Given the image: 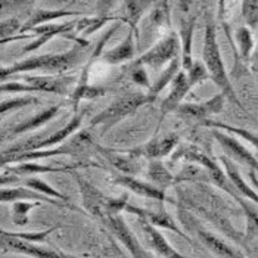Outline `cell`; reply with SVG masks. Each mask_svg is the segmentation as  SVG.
Returning <instances> with one entry per match:
<instances>
[{"instance_id": "cell-1", "label": "cell", "mask_w": 258, "mask_h": 258, "mask_svg": "<svg viewBox=\"0 0 258 258\" xmlns=\"http://www.w3.org/2000/svg\"><path fill=\"white\" fill-rule=\"evenodd\" d=\"M87 47L84 44H76L71 47L68 52L62 53H46V55H37V56H30L22 60H17L15 63L9 67H2L0 68V79L2 81H6L14 76L25 74V73H47L52 76H62L74 68H77L87 53Z\"/></svg>"}, {"instance_id": "cell-2", "label": "cell", "mask_w": 258, "mask_h": 258, "mask_svg": "<svg viewBox=\"0 0 258 258\" xmlns=\"http://www.w3.org/2000/svg\"><path fill=\"white\" fill-rule=\"evenodd\" d=\"M202 62L207 67V71L210 74V80L220 89V92L226 96L232 103H235L242 112H245L238 95L233 89V84L230 83L229 74L226 71L223 56L220 52L219 41H217V31L216 25L208 22L205 27V34H204V47H202Z\"/></svg>"}, {"instance_id": "cell-3", "label": "cell", "mask_w": 258, "mask_h": 258, "mask_svg": "<svg viewBox=\"0 0 258 258\" xmlns=\"http://www.w3.org/2000/svg\"><path fill=\"white\" fill-rule=\"evenodd\" d=\"M96 143L93 142V138L89 132V128L80 130L76 135H73L68 142H63L59 146L49 148V149H39V151H31V152H22L15 155H2V165L8 164H20L27 161H37L43 158H52V157H59V155H70L76 157L80 154H86L90 149H96Z\"/></svg>"}, {"instance_id": "cell-4", "label": "cell", "mask_w": 258, "mask_h": 258, "mask_svg": "<svg viewBox=\"0 0 258 258\" xmlns=\"http://www.w3.org/2000/svg\"><path fill=\"white\" fill-rule=\"evenodd\" d=\"M149 98L146 93H128L124 95L118 99H115L112 103H109L103 111L96 114L90 119V127H102L100 135L103 136L106 132H109L115 124L121 122L128 115L135 114L139 108L149 105Z\"/></svg>"}, {"instance_id": "cell-5", "label": "cell", "mask_w": 258, "mask_h": 258, "mask_svg": "<svg viewBox=\"0 0 258 258\" xmlns=\"http://www.w3.org/2000/svg\"><path fill=\"white\" fill-rule=\"evenodd\" d=\"M77 25V20L68 21V22H60V24H43L37 27H31L28 30H25L22 34H33L36 36V39L31 40L27 46H24V49L21 50V55H28L36 52L41 46H44L47 41L53 39V37H65V39L76 41V44H84L89 46V41L81 37L74 36V30Z\"/></svg>"}, {"instance_id": "cell-6", "label": "cell", "mask_w": 258, "mask_h": 258, "mask_svg": "<svg viewBox=\"0 0 258 258\" xmlns=\"http://www.w3.org/2000/svg\"><path fill=\"white\" fill-rule=\"evenodd\" d=\"M181 53V44L180 36L176 31L168 33L164 39L155 43L149 50L142 53L138 59L130 62L128 67H151L152 70H159L164 65H168L176 58H179Z\"/></svg>"}, {"instance_id": "cell-7", "label": "cell", "mask_w": 258, "mask_h": 258, "mask_svg": "<svg viewBox=\"0 0 258 258\" xmlns=\"http://www.w3.org/2000/svg\"><path fill=\"white\" fill-rule=\"evenodd\" d=\"M11 79H15L17 81H24V83L30 84L37 93H53V95H59V96L71 95L70 93L71 86L77 84V81H79V79H76V76H68V74H62V76L18 74V76L11 77Z\"/></svg>"}, {"instance_id": "cell-8", "label": "cell", "mask_w": 258, "mask_h": 258, "mask_svg": "<svg viewBox=\"0 0 258 258\" xmlns=\"http://www.w3.org/2000/svg\"><path fill=\"white\" fill-rule=\"evenodd\" d=\"M186 161V162H192V164H198L204 170H207L210 173V181L211 183H217L220 179H223L226 174L223 173L221 167L214 161L210 158L201 148L192 145V143H186V145H179L176 148V151L171 154V161Z\"/></svg>"}, {"instance_id": "cell-9", "label": "cell", "mask_w": 258, "mask_h": 258, "mask_svg": "<svg viewBox=\"0 0 258 258\" xmlns=\"http://www.w3.org/2000/svg\"><path fill=\"white\" fill-rule=\"evenodd\" d=\"M180 145V139L177 135H168L161 139H152L146 142L145 145H140L132 149H121L124 154L130 155L132 158H146V159H159L171 155L176 148Z\"/></svg>"}, {"instance_id": "cell-10", "label": "cell", "mask_w": 258, "mask_h": 258, "mask_svg": "<svg viewBox=\"0 0 258 258\" xmlns=\"http://www.w3.org/2000/svg\"><path fill=\"white\" fill-rule=\"evenodd\" d=\"M106 227L115 235V238L124 245V248L130 252L133 258H154L149 251H146L136 238V235L130 230V227L125 224V220L121 214L109 216L103 219Z\"/></svg>"}, {"instance_id": "cell-11", "label": "cell", "mask_w": 258, "mask_h": 258, "mask_svg": "<svg viewBox=\"0 0 258 258\" xmlns=\"http://www.w3.org/2000/svg\"><path fill=\"white\" fill-rule=\"evenodd\" d=\"M213 136L219 142V145L229 158L235 159L240 165H245L249 170H254L258 173V159L236 138H232L226 135L223 130L220 132L217 128H213Z\"/></svg>"}, {"instance_id": "cell-12", "label": "cell", "mask_w": 258, "mask_h": 258, "mask_svg": "<svg viewBox=\"0 0 258 258\" xmlns=\"http://www.w3.org/2000/svg\"><path fill=\"white\" fill-rule=\"evenodd\" d=\"M0 198L2 202H17V201H33V202H44V204H50V205H55V207H60V208H68V210H73V211H79V207L73 205L71 202H63L60 199L52 198V197H47L44 194H40L37 190H33L27 186H22V187H3L2 192H0Z\"/></svg>"}, {"instance_id": "cell-13", "label": "cell", "mask_w": 258, "mask_h": 258, "mask_svg": "<svg viewBox=\"0 0 258 258\" xmlns=\"http://www.w3.org/2000/svg\"><path fill=\"white\" fill-rule=\"evenodd\" d=\"M71 174L74 176V179L77 181L80 187V194L83 198V205L84 208L95 217L105 219L106 217V207H108V201L109 197L103 195L98 187H95L92 183H89L87 180H84L77 173L71 171Z\"/></svg>"}, {"instance_id": "cell-14", "label": "cell", "mask_w": 258, "mask_h": 258, "mask_svg": "<svg viewBox=\"0 0 258 258\" xmlns=\"http://www.w3.org/2000/svg\"><path fill=\"white\" fill-rule=\"evenodd\" d=\"M224 100L226 96L220 92L216 96H213L211 99L198 102V103H181L179 108L176 109V112L180 115L189 117L192 119H199V121H205L208 117L220 114L224 108Z\"/></svg>"}, {"instance_id": "cell-15", "label": "cell", "mask_w": 258, "mask_h": 258, "mask_svg": "<svg viewBox=\"0 0 258 258\" xmlns=\"http://www.w3.org/2000/svg\"><path fill=\"white\" fill-rule=\"evenodd\" d=\"M0 235H2V248H3V251H12V252H18V254H24V255H28V257L33 258H63L62 252H56V251H52V249L36 246L34 242H28V240L8 236L5 232H2Z\"/></svg>"}, {"instance_id": "cell-16", "label": "cell", "mask_w": 258, "mask_h": 258, "mask_svg": "<svg viewBox=\"0 0 258 258\" xmlns=\"http://www.w3.org/2000/svg\"><path fill=\"white\" fill-rule=\"evenodd\" d=\"M194 89L190 80L187 77V73L180 71L177 77L173 81V87L168 93V96L162 100L161 103V117L159 119L165 118V115H168L170 112L176 111L180 105L183 103V99L189 95V92Z\"/></svg>"}, {"instance_id": "cell-17", "label": "cell", "mask_w": 258, "mask_h": 258, "mask_svg": "<svg viewBox=\"0 0 258 258\" xmlns=\"http://www.w3.org/2000/svg\"><path fill=\"white\" fill-rule=\"evenodd\" d=\"M99 167L98 164L93 162H77V164H71V165H63V167H50V165H40L33 161H27V162H20L18 165H11V167H3L5 173L14 174L17 177L20 176H31V174H40V173H71L79 167Z\"/></svg>"}, {"instance_id": "cell-18", "label": "cell", "mask_w": 258, "mask_h": 258, "mask_svg": "<svg viewBox=\"0 0 258 258\" xmlns=\"http://www.w3.org/2000/svg\"><path fill=\"white\" fill-rule=\"evenodd\" d=\"M114 183L118 184V186H122L124 189L139 195L142 198L152 199V201H158V202L167 201L165 192L162 189H159L158 186H155L154 183H148V181L136 179L135 176L119 174L114 179Z\"/></svg>"}, {"instance_id": "cell-19", "label": "cell", "mask_w": 258, "mask_h": 258, "mask_svg": "<svg viewBox=\"0 0 258 258\" xmlns=\"http://www.w3.org/2000/svg\"><path fill=\"white\" fill-rule=\"evenodd\" d=\"M140 226H142V230L145 233V236L148 239V243L151 246V249H154L158 255L164 258H192V257H186L183 254L177 252L170 243L168 240L164 238V235L158 230L157 226L151 224L148 220L139 219Z\"/></svg>"}, {"instance_id": "cell-20", "label": "cell", "mask_w": 258, "mask_h": 258, "mask_svg": "<svg viewBox=\"0 0 258 258\" xmlns=\"http://www.w3.org/2000/svg\"><path fill=\"white\" fill-rule=\"evenodd\" d=\"M124 11L119 17L124 24H128L130 30L139 37V22L149 9H154L161 0H122Z\"/></svg>"}, {"instance_id": "cell-21", "label": "cell", "mask_w": 258, "mask_h": 258, "mask_svg": "<svg viewBox=\"0 0 258 258\" xmlns=\"http://www.w3.org/2000/svg\"><path fill=\"white\" fill-rule=\"evenodd\" d=\"M136 34L135 31H128L127 37L118 43L115 47L103 52L102 55V60L106 62L108 65H121L124 62H130L135 56L136 52Z\"/></svg>"}, {"instance_id": "cell-22", "label": "cell", "mask_w": 258, "mask_h": 258, "mask_svg": "<svg viewBox=\"0 0 258 258\" xmlns=\"http://www.w3.org/2000/svg\"><path fill=\"white\" fill-rule=\"evenodd\" d=\"M96 151H98L100 155L106 159L114 168H117L121 174L135 176L136 173H139L140 167L139 164H138V159L132 158L130 155L124 154L121 149H108V148L96 146Z\"/></svg>"}, {"instance_id": "cell-23", "label": "cell", "mask_w": 258, "mask_h": 258, "mask_svg": "<svg viewBox=\"0 0 258 258\" xmlns=\"http://www.w3.org/2000/svg\"><path fill=\"white\" fill-rule=\"evenodd\" d=\"M220 161H221V164H223V167L226 170L227 177L232 181V184L235 186L239 197L248 199V201H252L254 204L258 205V192L254 187H251L248 183H245V180L239 173L238 167L233 164V159H230L227 155H223V157H220Z\"/></svg>"}, {"instance_id": "cell-24", "label": "cell", "mask_w": 258, "mask_h": 258, "mask_svg": "<svg viewBox=\"0 0 258 258\" xmlns=\"http://www.w3.org/2000/svg\"><path fill=\"white\" fill-rule=\"evenodd\" d=\"M83 17V14L79 11H70V9H36L31 17L24 22L21 33H24L25 30L31 28V27H37L43 24H50L53 21L60 20V18H67V17Z\"/></svg>"}, {"instance_id": "cell-25", "label": "cell", "mask_w": 258, "mask_h": 258, "mask_svg": "<svg viewBox=\"0 0 258 258\" xmlns=\"http://www.w3.org/2000/svg\"><path fill=\"white\" fill-rule=\"evenodd\" d=\"M60 103H58V105H52V106H49V108L40 111L39 114H36V115L27 118L25 121H22L18 125H15V127L11 130L9 136H20V135L27 133V132H34V130H37L41 125L47 124L49 121H52V119L55 118V117L58 115Z\"/></svg>"}, {"instance_id": "cell-26", "label": "cell", "mask_w": 258, "mask_h": 258, "mask_svg": "<svg viewBox=\"0 0 258 258\" xmlns=\"http://www.w3.org/2000/svg\"><path fill=\"white\" fill-rule=\"evenodd\" d=\"M194 33H195V18L190 17L187 20H181L180 25V44H181V67L183 71H189L194 65L192 58V43H194Z\"/></svg>"}, {"instance_id": "cell-27", "label": "cell", "mask_w": 258, "mask_h": 258, "mask_svg": "<svg viewBox=\"0 0 258 258\" xmlns=\"http://www.w3.org/2000/svg\"><path fill=\"white\" fill-rule=\"evenodd\" d=\"M181 68H183V67H181V58L179 56V58L171 60V62L162 70L161 76L152 83V86L149 87V90H148V93H146L151 103H154V102L157 100V98H158L159 93H161L170 83L174 81V79L177 77V74L181 71Z\"/></svg>"}, {"instance_id": "cell-28", "label": "cell", "mask_w": 258, "mask_h": 258, "mask_svg": "<svg viewBox=\"0 0 258 258\" xmlns=\"http://www.w3.org/2000/svg\"><path fill=\"white\" fill-rule=\"evenodd\" d=\"M198 235L201 240L208 246L210 251H213L216 255L221 258H246L242 255L238 249H235L233 246H230L229 243H226L223 239L217 238L216 235L205 232V230H198Z\"/></svg>"}, {"instance_id": "cell-29", "label": "cell", "mask_w": 258, "mask_h": 258, "mask_svg": "<svg viewBox=\"0 0 258 258\" xmlns=\"http://www.w3.org/2000/svg\"><path fill=\"white\" fill-rule=\"evenodd\" d=\"M109 21H121L119 17H108V15H98V17H80L77 20V25H76V33L77 36L84 39L92 36L93 33H96L100 30L106 22Z\"/></svg>"}, {"instance_id": "cell-30", "label": "cell", "mask_w": 258, "mask_h": 258, "mask_svg": "<svg viewBox=\"0 0 258 258\" xmlns=\"http://www.w3.org/2000/svg\"><path fill=\"white\" fill-rule=\"evenodd\" d=\"M143 220H148L151 224H154V226H157V227H162V229H167V230H171V232H174L176 235H179L183 239H186L189 243H192V239L189 238V236H186V233L184 232H181L179 227H177V224L174 223V220L170 217V214L162 208L161 211H149V210H146L145 211V216L142 217Z\"/></svg>"}, {"instance_id": "cell-31", "label": "cell", "mask_w": 258, "mask_h": 258, "mask_svg": "<svg viewBox=\"0 0 258 258\" xmlns=\"http://www.w3.org/2000/svg\"><path fill=\"white\" fill-rule=\"evenodd\" d=\"M148 177L152 180V183L155 186H158L159 189L165 190L170 186L176 184V176H173L162 162H159L158 159H152L149 167H148Z\"/></svg>"}, {"instance_id": "cell-32", "label": "cell", "mask_w": 258, "mask_h": 258, "mask_svg": "<svg viewBox=\"0 0 258 258\" xmlns=\"http://www.w3.org/2000/svg\"><path fill=\"white\" fill-rule=\"evenodd\" d=\"M106 89L102 86H93V84H87V86H76L70 95V102L74 108L76 112H79L80 102L83 100H92L98 99L105 96Z\"/></svg>"}, {"instance_id": "cell-33", "label": "cell", "mask_w": 258, "mask_h": 258, "mask_svg": "<svg viewBox=\"0 0 258 258\" xmlns=\"http://www.w3.org/2000/svg\"><path fill=\"white\" fill-rule=\"evenodd\" d=\"M236 41H238V50L240 59L248 62L252 58V53L255 50V41L249 27L242 25L236 30Z\"/></svg>"}, {"instance_id": "cell-34", "label": "cell", "mask_w": 258, "mask_h": 258, "mask_svg": "<svg viewBox=\"0 0 258 258\" xmlns=\"http://www.w3.org/2000/svg\"><path fill=\"white\" fill-rule=\"evenodd\" d=\"M202 124L205 127H210V128H217V130H224L227 133H233V135H236L239 138L245 139V142L251 143L258 151V135L251 133L249 130L235 127V125H229V124H224V122H220V121H213V119H205V121H202Z\"/></svg>"}, {"instance_id": "cell-35", "label": "cell", "mask_w": 258, "mask_h": 258, "mask_svg": "<svg viewBox=\"0 0 258 258\" xmlns=\"http://www.w3.org/2000/svg\"><path fill=\"white\" fill-rule=\"evenodd\" d=\"M236 202L240 205V208L243 210L245 217H246V232H245L243 238H245V240L255 238V236H258V211L242 197H239Z\"/></svg>"}, {"instance_id": "cell-36", "label": "cell", "mask_w": 258, "mask_h": 258, "mask_svg": "<svg viewBox=\"0 0 258 258\" xmlns=\"http://www.w3.org/2000/svg\"><path fill=\"white\" fill-rule=\"evenodd\" d=\"M151 25L155 30H164L171 25V15H170V5L168 0H161L158 5L151 12Z\"/></svg>"}, {"instance_id": "cell-37", "label": "cell", "mask_w": 258, "mask_h": 258, "mask_svg": "<svg viewBox=\"0 0 258 258\" xmlns=\"http://www.w3.org/2000/svg\"><path fill=\"white\" fill-rule=\"evenodd\" d=\"M22 184L27 186V187H30V189H33V190H37L40 194H44V195H47V197L60 199V201H63V202H70V198H68V197H65L63 194H60L56 189H53L52 186H49L44 180L37 179V177H30V179L22 180Z\"/></svg>"}, {"instance_id": "cell-38", "label": "cell", "mask_w": 258, "mask_h": 258, "mask_svg": "<svg viewBox=\"0 0 258 258\" xmlns=\"http://www.w3.org/2000/svg\"><path fill=\"white\" fill-rule=\"evenodd\" d=\"M41 202H25V201H17L12 204V223L17 226H25L28 223V213L39 207Z\"/></svg>"}, {"instance_id": "cell-39", "label": "cell", "mask_w": 258, "mask_h": 258, "mask_svg": "<svg viewBox=\"0 0 258 258\" xmlns=\"http://www.w3.org/2000/svg\"><path fill=\"white\" fill-rule=\"evenodd\" d=\"M242 17L249 28L258 27V0H242Z\"/></svg>"}, {"instance_id": "cell-40", "label": "cell", "mask_w": 258, "mask_h": 258, "mask_svg": "<svg viewBox=\"0 0 258 258\" xmlns=\"http://www.w3.org/2000/svg\"><path fill=\"white\" fill-rule=\"evenodd\" d=\"M33 103H39V99L37 98H33V96H21V98L3 100L0 103V114L5 115L6 112L17 111V109H21V108L28 106V105H33Z\"/></svg>"}, {"instance_id": "cell-41", "label": "cell", "mask_w": 258, "mask_h": 258, "mask_svg": "<svg viewBox=\"0 0 258 258\" xmlns=\"http://www.w3.org/2000/svg\"><path fill=\"white\" fill-rule=\"evenodd\" d=\"M58 227H59V226L46 229L44 232H34V233H28V232H6V230H2V232H5L8 236L22 239V240H28V242H43L49 235H52Z\"/></svg>"}, {"instance_id": "cell-42", "label": "cell", "mask_w": 258, "mask_h": 258, "mask_svg": "<svg viewBox=\"0 0 258 258\" xmlns=\"http://www.w3.org/2000/svg\"><path fill=\"white\" fill-rule=\"evenodd\" d=\"M187 77L190 80L192 86H198V84H202L204 81L210 80V74L207 71V67L204 65V62H199V60H195L192 68L187 71Z\"/></svg>"}, {"instance_id": "cell-43", "label": "cell", "mask_w": 258, "mask_h": 258, "mask_svg": "<svg viewBox=\"0 0 258 258\" xmlns=\"http://www.w3.org/2000/svg\"><path fill=\"white\" fill-rule=\"evenodd\" d=\"M24 24H21L18 18H8L2 21L0 24V33H2V40L14 37V34L20 33Z\"/></svg>"}, {"instance_id": "cell-44", "label": "cell", "mask_w": 258, "mask_h": 258, "mask_svg": "<svg viewBox=\"0 0 258 258\" xmlns=\"http://www.w3.org/2000/svg\"><path fill=\"white\" fill-rule=\"evenodd\" d=\"M128 71H130V80L135 84H138L140 87H145V89H149L151 87L148 73L145 71L143 67H128Z\"/></svg>"}, {"instance_id": "cell-45", "label": "cell", "mask_w": 258, "mask_h": 258, "mask_svg": "<svg viewBox=\"0 0 258 258\" xmlns=\"http://www.w3.org/2000/svg\"><path fill=\"white\" fill-rule=\"evenodd\" d=\"M30 3H34V0H2V9L3 11H6V8L17 9L21 6H27Z\"/></svg>"}, {"instance_id": "cell-46", "label": "cell", "mask_w": 258, "mask_h": 258, "mask_svg": "<svg viewBox=\"0 0 258 258\" xmlns=\"http://www.w3.org/2000/svg\"><path fill=\"white\" fill-rule=\"evenodd\" d=\"M251 67H252V71H254V76H255V80H257V95H258V43L255 46V50L252 53V58H251Z\"/></svg>"}, {"instance_id": "cell-47", "label": "cell", "mask_w": 258, "mask_h": 258, "mask_svg": "<svg viewBox=\"0 0 258 258\" xmlns=\"http://www.w3.org/2000/svg\"><path fill=\"white\" fill-rule=\"evenodd\" d=\"M217 12H219V20H224V12H226V0H219L217 5Z\"/></svg>"}, {"instance_id": "cell-48", "label": "cell", "mask_w": 258, "mask_h": 258, "mask_svg": "<svg viewBox=\"0 0 258 258\" xmlns=\"http://www.w3.org/2000/svg\"><path fill=\"white\" fill-rule=\"evenodd\" d=\"M248 176H249V180H251V183H252V187L255 189L258 192V180H257V171H254V170H249L248 171Z\"/></svg>"}, {"instance_id": "cell-49", "label": "cell", "mask_w": 258, "mask_h": 258, "mask_svg": "<svg viewBox=\"0 0 258 258\" xmlns=\"http://www.w3.org/2000/svg\"><path fill=\"white\" fill-rule=\"evenodd\" d=\"M179 6L181 12L187 14L189 12V8H190V0H179Z\"/></svg>"}, {"instance_id": "cell-50", "label": "cell", "mask_w": 258, "mask_h": 258, "mask_svg": "<svg viewBox=\"0 0 258 258\" xmlns=\"http://www.w3.org/2000/svg\"><path fill=\"white\" fill-rule=\"evenodd\" d=\"M62 255H63V258H70L68 255H67V254H63V252H62Z\"/></svg>"}]
</instances>
